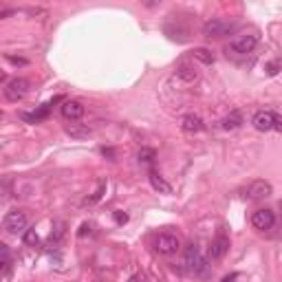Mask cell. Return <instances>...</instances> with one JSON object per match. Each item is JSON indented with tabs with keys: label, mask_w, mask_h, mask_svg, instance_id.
<instances>
[{
	"label": "cell",
	"mask_w": 282,
	"mask_h": 282,
	"mask_svg": "<svg viewBox=\"0 0 282 282\" xmlns=\"http://www.w3.org/2000/svg\"><path fill=\"white\" fill-rule=\"evenodd\" d=\"M115 220H117L119 225L128 223V214H124V212H115Z\"/></svg>",
	"instance_id": "cell-25"
},
{
	"label": "cell",
	"mask_w": 282,
	"mask_h": 282,
	"mask_svg": "<svg viewBox=\"0 0 282 282\" xmlns=\"http://www.w3.org/2000/svg\"><path fill=\"white\" fill-rule=\"evenodd\" d=\"M0 251H3V276L7 280L9 278V271H11V253H9V247L7 245H0Z\"/></svg>",
	"instance_id": "cell-18"
},
{
	"label": "cell",
	"mask_w": 282,
	"mask_h": 282,
	"mask_svg": "<svg viewBox=\"0 0 282 282\" xmlns=\"http://www.w3.org/2000/svg\"><path fill=\"white\" fill-rule=\"evenodd\" d=\"M154 249H157L161 256H174L181 249V238L172 232H161L157 238H154Z\"/></svg>",
	"instance_id": "cell-4"
},
{
	"label": "cell",
	"mask_w": 282,
	"mask_h": 282,
	"mask_svg": "<svg viewBox=\"0 0 282 282\" xmlns=\"http://www.w3.org/2000/svg\"><path fill=\"white\" fill-rule=\"evenodd\" d=\"M234 29L232 20H223V18H212L203 24V36L205 38H220L225 33H230Z\"/></svg>",
	"instance_id": "cell-7"
},
{
	"label": "cell",
	"mask_w": 282,
	"mask_h": 282,
	"mask_svg": "<svg viewBox=\"0 0 282 282\" xmlns=\"http://www.w3.org/2000/svg\"><path fill=\"white\" fill-rule=\"evenodd\" d=\"M177 77L190 84V82H194V79H196V71H194L187 62H181V64L177 66Z\"/></svg>",
	"instance_id": "cell-16"
},
{
	"label": "cell",
	"mask_w": 282,
	"mask_h": 282,
	"mask_svg": "<svg viewBox=\"0 0 282 282\" xmlns=\"http://www.w3.org/2000/svg\"><path fill=\"white\" fill-rule=\"evenodd\" d=\"M104 192H106V181H99L95 194H93V196H89V199H84V205H95L97 201L104 196Z\"/></svg>",
	"instance_id": "cell-19"
},
{
	"label": "cell",
	"mask_w": 282,
	"mask_h": 282,
	"mask_svg": "<svg viewBox=\"0 0 282 282\" xmlns=\"http://www.w3.org/2000/svg\"><path fill=\"white\" fill-rule=\"evenodd\" d=\"M236 278H238V273H230V276H225V278H223V282H234Z\"/></svg>",
	"instance_id": "cell-28"
},
{
	"label": "cell",
	"mask_w": 282,
	"mask_h": 282,
	"mask_svg": "<svg viewBox=\"0 0 282 282\" xmlns=\"http://www.w3.org/2000/svg\"><path fill=\"white\" fill-rule=\"evenodd\" d=\"M102 154H104V157H110V159L115 157V152H112L110 148H102Z\"/></svg>",
	"instance_id": "cell-27"
},
{
	"label": "cell",
	"mask_w": 282,
	"mask_h": 282,
	"mask_svg": "<svg viewBox=\"0 0 282 282\" xmlns=\"http://www.w3.org/2000/svg\"><path fill=\"white\" fill-rule=\"evenodd\" d=\"M154 159H157V152H154L152 148H141V150H139V161H141V163L152 165Z\"/></svg>",
	"instance_id": "cell-20"
},
{
	"label": "cell",
	"mask_w": 282,
	"mask_h": 282,
	"mask_svg": "<svg viewBox=\"0 0 282 282\" xmlns=\"http://www.w3.org/2000/svg\"><path fill=\"white\" fill-rule=\"evenodd\" d=\"M227 249H230V238L225 236V232H218V236L212 240L210 258H212V260H220V258H225Z\"/></svg>",
	"instance_id": "cell-11"
},
{
	"label": "cell",
	"mask_w": 282,
	"mask_h": 282,
	"mask_svg": "<svg viewBox=\"0 0 282 282\" xmlns=\"http://www.w3.org/2000/svg\"><path fill=\"white\" fill-rule=\"evenodd\" d=\"M280 210H282V203H280Z\"/></svg>",
	"instance_id": "cell-29"
},
{
	"label": "cell",
	"mask_w": 282,
	"mask_h": 282,
	"mask_svg": "<svg viewBox=\"0 0 282 282\" xmlns=\"http://www.w3.org/2000/svg\"><path fill=\"white\" fill-rule=\"evenodd\" d=\"M38 234H36V230H26L24 232V245H38Z\"/></svg>",
	"instance_id": "cell-22"
},
{
	"label": "cell",
	"mask_w": 282,
	"mask_h": 282,
	"mask_svg": "<svg viewBox=\"0 0 282 282\" xmlns=\"http://www.w3.org/2000/svg\"><path fill=\"white\" fill-rule=\"evenodd\" d=\"M148 278H146V273H135V276H130L128 278V282H146Z\"/></svg>",
	"instance_id": "cell-26"
},
{
	"label": "cell",
	"mask_w": 282,
	"mask_h": 282,
	"mask_svg": "<svg viewBox=\"0 0 282 282\" xmlns=\"http://www.w3.org/2000/svg\"><path fill=\"white\" fill-rule=\"evenodd\" d=\"M26 225H29V216H26V212H22V210L7 212L3 218V227L9 234H24Z\"/></svg>",
	"instance_id": "cell-5"
},
{
	"label": "cell",
	"mask_w": 282,
	"mask_h": 282,
	"mask_svg": "<svg viewBox=\"0 0 282 282\" xmlns=\"http://www.w3.org/2000/svg\"><path fill=\"white\" fill-rule=\"evenodd\" d=\"M31 84L29 79L24 77H13V79H7L5 82V97L9 99V102H20L26 93H29Z\"/></svg>",
	"instance_id": "cell-6"
},
{
	"label": "cell",
	"mask_w": 282,
	"mask_h": 282,
	"mask_svg": "<svg viewBox=\"0 0 282 282\" xmlns=\"http://www.w3.org/2000/svg\"><path fill=\"white\" fill-rule=\"evenodd\" d=\"M148 179H150V185H152L157 192H161V194H170V192H172L170 183H167V181L161 177V174L154 170V167H150V170H148Z\"/></svg>",
	"instance_id": "cell-14"
},
{
	"label": "cell",
	"mask_w": 282,
	"mask_h": 282,
	"mask_svg": "<svg viewBox=\"0 0 282 282\" xmlns=\"http://www.w3.org/2000/svg\"><path fill=\"white\" fill-rule=\"evenodd\" d=\"M243 112L240 110H232L230 115H227L225 119H223V128L225 130H236V128H240V126H243Z\"/></svg>",
	"instance_id": "cell-15"
},
{
	"label": "cell",
	"mask_w": 282,
	"mask_h": 282,
	"mask_svg": "<svg viewBox=\"0 0 282 282\" xmlns=\"http://www.w3.org/2000/svg\"><path fill=\"white\" fill-rule=\"evenodd\" d=\"M251 225L256 227V230H271L273 225H276V214L269 207H265V210H256L251 216Z\"/></svg>",
	"instance_id": "cell-8"
},
{
	"label": "cell",
	"mask_w": 282,
	"mask_h": 282,
	"mask_svg": "<svg viewBox=\"0 0 282 282\" xmlns=\"http://www.w3.org/2000/svg\"><path fill=\"white\" fill-rule=\"evenodd\" d=\"M282 66V62L280 60H276V62H271V64H267V73H269V75H276L278 73V69Z\"/></svg>",
	"instance_id": "cell-24"
},
{
	"label": "cell",
	"mask_w": 282,
	"mask_h": 282,
	"mask_svg": "<svg viewBox=\"0 0 282 282\" xmlns=\"http://www.w3.org/2000/svg\"><path fill=\"white\" fill-rule=\"evenodd\" d=\"M7 62H11V64H16V66H26V60L24 58H16V55H11V53H7Z\"/></svg>",
	"instance_id": "cell-23"
},
{
	"label": "cell",
	"mask_w": 282,
	"mask_h": 282,
	"mask_svg": "<svg viewBox=\"0 0 282 282\" xmlns=\"http://www.w3.org/2000/svg\"><path fill=\"white\" fill-rule=\"evenodd\" d=\"M66 132H69V135H73V137H79V139L91 135L89 128H75V126H66Z\"/></svg>",
	"instance_id": "cell-21"
},
{
	"label": "cell",
	"mask_w": 282,
	"mask_h": 282,
	"mask_svg": "<svg viewBox=\"0 0 282 282\" xmlns=\"http://www.w3.org/2000/svg\"><path fill=\"white\" fill-rule=\"evenodd\" d=\"M181 130L187 132V135H196V132L205 130V124L199 115H185L183 119H181Z\"/></svg>",
	"instance_id": "cell-12"
},
{
	"label": "cell",
	"mask_w": 282,
	"mask_h": 282,
	"mask_svg": "<svg viewBox=\"0 0 282 282\" xmlns=\"http://www.w3.org/2000/svg\"><path fill=\"white\" fill-rule=\"evenodd\" d=\"M271 192H273V187L269 181H253V183L249 185V190H247V199L249 201H263L267 196H271Z\"/></svg>",
	"instance_id": "cell-9"
},
{
	"label": "cell",
	"mask_w": 282,
	"mask_h": 282,
	"mask_svg": "<svg viewBox=\"0 0 282 282\" xmlns=\"http://www.w3.org/2000/svg\"><path fill=\"white\" fill-rule=\"evenodd\" d=\"M251 126L260 132H269V130L282 132V117L276 110H258L251 117Z\"/></svg>",
	"instance_id": "cell-3"
},
{
	"label": "cell",
	"mask_w": 282,
	"mask_h": 282,
	"mask_svg": "<svg viewBox=\"0 0 282 282\" xmlns=\"http://www.w3.org/2000/svg\"><path fill=\"white\" fill-rule=\"evenodd\" d=\"M258 33L256 31H245V33H238L230 40V44L225 46V53L232 58H243V55H249V53L258 46Z\"/></svg>",
	"instance_id": "cell-2"
},
{
	"label": "cell",
	"mask_w": 282,
	"mask_h": 282,
	"mask_svg": "<svg viewBox=\"0 0 282 282\" xmlns=\"http://www.w3.org/2000/svg\"><path fill=\"white\" fill-rule=\"evenodd\" d=\"M62 97H55L53 102H49V104H42L38 110H33V112H22V119L24 122H29V124H36V122H40V119H44L46 115H49V110H51V106L55 104V102H60Z\"/></svg>",
	"instance_id": "cell-13"
},
{
	"label": "cell",
	"mask_w": 282,
	"mask_h": 282,
	"mask_svg": "<svg viewBox=\"0 0 282 282\" xmlns=\"http://www.w3.org/2000/svg\"><path fill=\"white\" fill-rule=\"evenodd\" d=\"M192 58L199 60V62H203V64H214V62H216V55H214L210 49H194Z\"/></svg>",
	"instance_id": "cell-17"
},
{
	"label": "cell",
	"mask_w": 282,
	"mask_h": 282,
	"mask_svg": "<svg viewBox=\"0 0 282 282\" xmlns=\"http://www.w3.org/2000/svg\"><path fill=\"white\" fill-rule=\"evenodd\" d=\"M60 112H62V117L69 119V122H77V119H82V115H84V106H82V102H77V99H66V102L60 106Z\"/></svg>",
	"instance_id": "cell-10"
},
{
	"label": "cell",
	"mask_w": 282,
	"mask_h": 282,
	"mask_svg": "<svg viewBox=\"0 0 282 282\" xmlns=\"http://www.w3.org/2000/svg\"><path fill=\"white\" fill-rule=\"evenodd\" d=\"M183 265H185V271L194 278H210V263L207 258L201 253V249L196 245H187L185 249V258H183Z\"/></svg>",
	"instance_id": "cell-1"
}]
</instances>
